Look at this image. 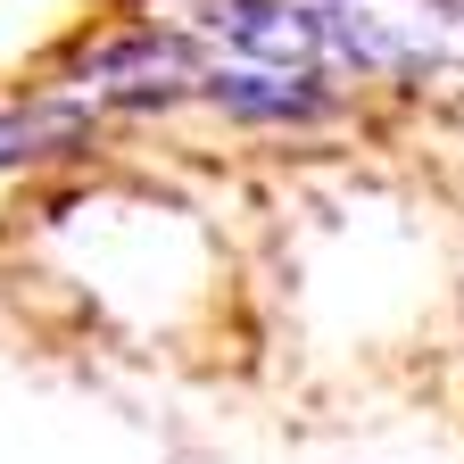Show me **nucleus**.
Listing matches in <instances>:
<instances>
[{
    "instance_id": "3",
    "label": "nucleus",
    "mask_w": 464,
    "mask_h": 464,
    "mask_svg": "<svg viewBox=\"0 0 464 464\" xmlns=\"http://www.w3.org/2000/svg\"><path fill=\"white\" fill-rule=\"evenodd\" d=\"M208 67V42L191 25H158V17H133V25H116V34H83L50 58V75H67L83 92H108V83H141V75H199Z\"/></svg>"
},
{
    "instance_id": "2",
    "label": "nucleus",
    "mask_w": 464,
    "mask_h": 464,
    "mask_svg": "<svg viewBox=\"0 0 464 464\" xmlns=\"http://www.w3.org/2000/svg\"><path fill=\"white\" fill-rule=\"evenodd\" d=\"M183 25L232 58H257V67H324L315 0H191Z\"/></svg>"
},
{
    "instance_id": "1",
    "label": "nucleus",
    "mask_w": 464,
    "mask_h": 464,
    "mask_svg": "<svg viewBox=\"0 0 464 464\" xmlns=\"http://www.w3.org/2000/svg\"><path fill=\"white\" fill-rule=\"evenodd\" d=\"M191 108L224 116L241 133H315L348 100H340V83L324 67H257V58H241V67H199Z\"/></svg>"
},
{
    "instance_id": "4",
    "label": "nucleus",
    "mask_w": 464,
    "mask_h": 464,
    "mask_svg": "<svg viewBox=\"0 0 464 464\" xmlns=\"http://www.w3.org/2000/svg\"><path fill=\"white\" fill-rule=\"evenodd\" d=\"M100 141V108L75 92H17L0 100V174H42V166H75Z\"/></svg>"
}]
</instances>
